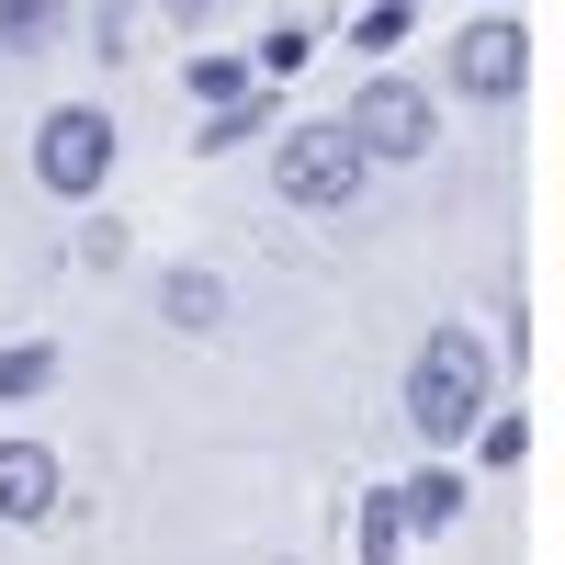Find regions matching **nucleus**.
I'll return each mask as SVG.
<instances>
[{"instance_id": "1", "label": "nucleus", "mask_w": 565, "mask_h": 565, "mask_svg": "<svg viewBox=\"0 0 565 565\" xmlns=\"http://www.w3.org/2000/svg\"><path fill=\"white\" fill-rule=\"evenodd\" d=\"M407 418L430 441H463L487 418V351H476V328H441L430 351H418V373H407Z\"/></svg>"}, {"instance_id": "8", "label": "nucleus", "mask_w": 565, "mask_h": 565, "mask_svg": "<svg viewBox=\"0 0 565 565\" xmlns=\"http://www.w3.org/2000/svg\"><path fill=\"white\" fill-rule=\"evenodd\" d=\"M396 554H407V498L373 487V498H362V565H396Z\"/></svg>"}, {"instance_id": "3", "label": "nucleus", "mask_w": 565, "mask_h": 565, "mask_svg": "<svg viewBox=\"0 0 565 565\" xmlns=\"http://www.w3.org/2000/svg\"><path fill=\"white\" fill-rule=\"evenodd\" d=\"M34 181H45V193H103V181H114V125L90 114V103L45 114L34 125Z\"/></svg>"}, {"instance_id": "4", "label": "nucleus", "mask_w": 565, "mask_h": 565, "mask_svg": "<svg viewBox=\"0 0 565 565\" xmlns=\"http://www.w3.org/2000/svg\"><path fill=\"white\" fill-rule=\"evenodd\" d=\"M351 136H362V148L373 159H430V90H407V79H373L362 90V103H351Z\"/></svg>"}, {"instance_id": "7", "label": "nucleus", "mask_w": 565, "mask_h": 565, "mask_svg": "<svg viewBox=\"0 0 565 565\" xmlns=\"http://www.w3.org/2000/svg\"><path fill=\"white\" fill-rule=\"evenodd\" d=\"M396 498H407V532H452V521H463V476H441V463H430V476H407Z\"/></svg>"}, {"instance_id": "5", "label": "nucleus", "mask_w": 565, "mask_h": 565, "mask_svg": "<svg viewBox=\"0 0 565 565\" xmlns=\"http://www.w3.org/2000/svg\"><path fill=\"white\" fill-rule=\"evenodd\" d=\"M452 79H463V90H487V103H509V90L532 79V45H521V23H476V34L452 45Z\"/></svg>"}, {"instance_id": "9", "label": "nucleus", "mask_w": 565, "mask_h": 565, "mask_svg": "<svg viewBox=\"0 0 565 565\" xmlns=\"http://www.w3.org/2000/svg\"><path fill=\"white\" fill-rule=\"evenodd\" d=\"M45 385H57V351H45V340H12V351H0V407H23V396H45Z\"/></svg>"}, {"instance_id": "13", "label": "nucleus", "mask_w": 565, "mask_h": 565, "mask_svg": "<svg viewBox=\"0 0 565 565\" xmlns=\"http://www.w3.org/2000/svg\"><path fill=\"white\" fill-rule=\"evenodd\" d=\"M396 34H407V0H373V12L351 23V45H373V57H385V45H396Z\"/></svg>"}, {"instance_id": "6", "label": "nucleus", "mask_w": 565, "mask_h": 565, "mask_svg": "<svg viewBox=\"0 0 565 565\" xmlns=\"http://www.w3.org/2000/svg\"><path fill=\"white\" fill-rule=\"evenodd\" d=\"M45 509H57V452L0 441V521H45Z\"/></svg>"}, {"instance_id": "2", "label": "nucleus", "mask_w": 565, "mask_h": 565, "mask_svg": "<svg viewBox=\"0 0 565 565\" xmlns=\"http://www.w3.org/2000/svg\"><path fill=\"white\" fill-rule=\"evenodd\" d=\"M362 170H373V148L351 136V114H340V125H295V136H282V159H271L282 204H306V215H340V204L362 193Z\"/></svg>"}, {"instance_id": "10", "label": "nucleus", "mask_w": 565, "mask_h": 565, "mask_svg": "<svg viewBox=\"0 0 565 565\" xmlns=\"http://www.w3.org/2000/svg\"><path fill=\"white\" fill-rule=\"evenodd\" d=\"M159 306H170V328H215V317H226V295H215L204 271H170V282H159Z\"/></svg>"}, {"instance_id": "12", "label": "nucleus", "mask_w": 565, "mask_h": 565, "mask_svg": "<svg viewBox=\"0 0 565 565\" xmlns=\"http://www.w3.org/2000/svg\"><path fill=\"white\" fill-rule=\"evenodd\" d=\"M238 90H249L238 57H193V103H238Z\"/></svg>"}, {"instance_id": "11", "label": "nucleus", "mask_w": 565, "mask_h": 565, "mask_svg": "<svg viewBox=\"0 0 565 565\" xmlns=\"http://www.w3.org/2000/svg\"><path fill=\"white\" fill-rule=\"evenodd\" d=\"M57 12H68V0H0V45H23V57H34V45L57 34Z\"/></svg>"}]
</instances>
